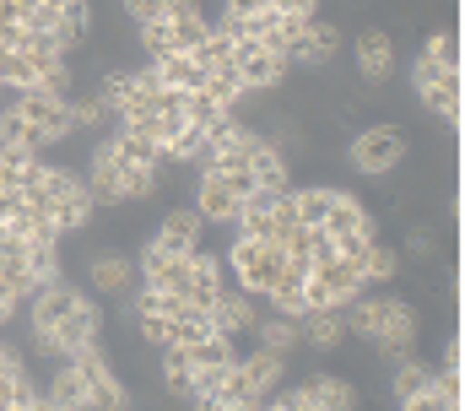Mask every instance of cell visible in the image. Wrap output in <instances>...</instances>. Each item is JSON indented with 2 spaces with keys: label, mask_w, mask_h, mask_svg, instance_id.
<instances>
[{
  "label": "cell",
  "mask_w": 465,
  "mask_h": 411,
  "mask_svg": "<svg viewBox=\"0 0 465 411\" xmlns=\"http://www.w3.org/2000/svg\"><path fill=\"white\" fill-rule=\"evenodd\" d=\"M223 260L238 271V287H243V293L265 298L271 282H276V271H282V260H287V249L271 244V238H260V233H232V244L223 249Z\"/></svg>",
  "instance_id": "cell-1"
},
{
  "label": "cell",
  "mask_w": 465,
  "mask_h": 411,
  "mask_svg": "<svg viewBox=\"0 0 465 411\" xmlns=\"http://www.w3.org/2000/svg\"><path fill=\"white\" fill-rule=\"evenodd\" d=\"M406 130L401 125H368L357 141H351V168H362V174H390L401 157H406Z\"/></svg>",
  "instance_id": "cell-2"
},
{
  "label": "cell",
  "mask_w": 465,
  "mask_h": 411,
  "mask_svg": "<svg viewBox=\"0 0 465 411\" xmlns=\"http://www.w3.org/2000/svg\"><path fill=\"white\" fill-rule=\"evenodd\" d=\"M76 368H82V385H87V406H130V396H124V385L114 379V368H109V357H98V336H87L76 352Z\"/></svg>",
  "instance_id": "cell-3"
},
{
  "label": "cell",
  "mask_w": 465,
  "mask_h": 411,
  "mask_svg": "<svg viewBox=\"0 0 465 411\" xmlns=\"http://www.w3.org/2000/svg\"><path fill=\"white\" fill-rule=\"evenodd\" d=\"M11 108L22 114V119H33L49 141H71L76 135V119H71V98H54V93H44V87H22Z\"/></svg>",
  "instance_id": "cell-4"
},
{
  "label": "cell",
  "mask_w": 465,
  "mask_h": 411,
  "mask_svg": "<svg viewBox=\"0 0 465 411\" xmlns=\"http://www.w3.org/2000/svg\"><path fill=\"white\" fill-rule=\"evenodd\" d=\"M238 82L243 93H271L287 82V55L282 49H265L260 38H238Z\"/></svg>",
  "instance_id": "cell-5"
},
{
  "label": "cell",
  "mask_w": 465,
  "mask_h": 411,
  "mask_svg": "<svg viewBox=\"0 0 465 411\" xmlns=\"http://www.w3.org/2000/svg\"><path fill=\"white\" fill-rule=\"evenodd\" d=\"M417 93L422 103L439 114V119H450L455 125V114H460V82H455V65H439V60H417Z\"/></svg>",
  "instance_id": "cell-6"
},
{
  "label": "cell",
  "mask_w": 465,
  "mask_h": 411,
  "mask_svg": "<svg viewBox=\"0 0 465 411\" xmlns=\"http://www.w3.org/2000/svg\"><path fill=\"white\" fill-rule=\"evenodd\" d=\"M351 60H357V76H362L368 87H384V82L395 76V44H390V33H379V27L357 33Z\"/></svg>",
  "instance_id": "cell-7"
},
{
  "label": "cell",
  "mask_w": 465,
  "mask_h": 411,
  "mask_svg": "<svg viewBox=\"0 0 465 411\" xmlns=\"http://www.w3.org/2000/svg\"><path fill=\"white\" fill-rule=\"evenodd\" d=\"M87 336H98V308L82 298V304H76L65 319H60V325H54V330H49V336H33V341H38L49 357H71V352H76Z\"/></svg>",
  "instance_id": "cell-8"
},
{
  "label": "cell",
  "mask_w": 465,
  "mask_h": 411,
  "mask_svg": "<svg viewBox=\"0 0 465 411\" xmlns=\"http://www.w3.org/2000/svg\"><path fill=\"white\" fill-rule=\"evenodd\" d=\"M87 195L93 206H124V163H119L114 141H104L87 163Z\"/></svg>",
  "instance_id": "cell-9"
},
{
  "label": "cell",
  "mask_w": 465,
  "mask_h": 411,
  "mask_svg": "<svg viewBox=\"0 0 465 411\" xmlns=\"http://www.w3.org/2000/svg\"><path fill=\"white\" fill-rule=\"evenodd\" d=\"M76 304H82V293H76L71 282H60V276H54V282H38V287H33V314H27V319H33V336H49Z\"/></svg>",
  "instance_id": "cell-10"
},
{
  "label": "cell",
  "mask_w": 465,
  "mask_h": 411,
  "mask_svg": "<svg viewBox=\"0 0 465 411\" xmlns=\"http://www.w3.org/2000/svg\"><path fill=\"white\" fill-rule=\"evenodd\" d=\"M195 211L206 216V227H228L232 216H238V195H232L228 174L212 168V163H206V174H201V185H195Z\"/></svg>",
  "instance_id": "cell-11"
},
{
  "label": "cell",
  "mask_w": 465,
  "mask_h": 411,
  "mask_svg": "<svg viewBox=\"0 0 465 411\" xmlns=\"http://www.w3.org/2000/svg\"><path fill=\"white\" fill-rule=\"evenodd\" d=\"M201 238H206V216H201L195 206H173V211L157 222V238H152V244H163L168 255H190V249H201Z\"/></svg>",
  "instance_id": "cell-12"
},
{
  "label": "cell",
  "mask_w": 465,
  "mask_h": 411,
  "mask_svg": "<svg viewBox=\"0 0 465 411\" xmlns=\"http://www.w3.org/2000/svg\"><path fill=\"white\" fill-rule=\"evenodd\" d=\"M314 276L325 282V293H331V304L347 308L357 293H362V260H351V255H325V260H314Z\"/></svg>",
  "instance_id": "cell-13"
},
{
  "label": "cell",
  "mask_w": 465,
  "mask_h": 411,
  "mask_svg": "<svg viewBox=\"0 0 465 411\" xmlns=\"http://www.w3.org/2000/svg\"><path fill=\"white\" fill-rule=\"evenodd\" d=\"M206 314H212V330H217V336H249V330H254V319H260V308H254V293H228V287H223V293H217V304L206 308Z\"/></svg>",
  "instance_id": "cell-14"
},
{
  "label": "cell",
  "mask_w": 465,
  "mask_h": 411,
  "mask_svg": "<svg viewBox=\"0 0 465 411\" xmlns=\"http://www.w3.org/2000/svg\"><path fill=\"white\" fill-rule=\"evenodd\" d=\"M146 65H152V76H157L163 87H179V93H195V87L206 82V60H201L195 49H173V55L146 60Z\"/></svg>",
  "instance_id": "cell-15"
},
{
  "label": "cell",
  "mask_w": 465,
  "mask_h": 411,
  "mask_svg": "<svg viewBox=\"0 0 465 411\" xmlns=\"http://www.w3.org/2000/svg\"><path fill=\"white\" fill-rule=\"evenodd\" d=\"M341 336H347V314H341V304L298 314V341H303V346H314V352H331Z\"/></svg>",
  "instance_id": "cell-16"
},
{
  "label": "cell",
  "mask_w": 465,
  "mask_h": 411,
  "mask_svg": "<svg viewBox=\"0 0 465 411\" xmlns=\"http://www.w3.org/2000/svg\"><path fill=\"white\" fill-rule=\"evenodd\" d=\"M298 396H303V411H351L357 406V390H351L347 379H331V374H309L298 385Z\"/></svg>",
  "instance_id": "cell-17"
},
{
  "label": "cell",
  "mask_w": 465,
  "mask_h": 411,
  "mask_svg": "<svg viewBox=\"0 0 465 411\" xmlns=\"http://www.w3.org/2000/svg\"><path fill=\"white\" fill-rule=\"evenodd\" d=\"M87 282H93L98 293H130L135 260H124L119 249H93V255H87Z\"/></svg>",
  "instance_id": "cell-18"
},
{
  "label": "cell",
  "mask_w": 465,
  "mask_h": 411,
  "mask_svg": "<svg viewBox=\"0 0 465 411\" xmlns=\"http://www.w3.org/2000/svg\"><path fill=\"white\" fill-rule=\"evenodd\" d=\"M238 368H243V379H249V390H254V401L265 406V396L276 390V379H282V368H287V352H271V346H260V352H249V357H238Z\"/></svg>",
  "instance_id": "cell-19"
},
{
  "label": "cell",
  "mask_w": 465,
  "mask_h": 411,
  "mask_svg": "<svg viewBox=\"0 0 465 411\" xmlns=\"http://www.w3.org/2000/svg\"><path fill=\"white\" fill-rule=\"evenodd\" d=\"M38 396H44V406H54V411H76V406H87V385H82V368H76V363L54 368V374H49V385H44Z\"/></svg>",
  "instance_id": "cell-20"
},
{
  "label": "cell",
  "mask_w": 465,
  "mask_h": 411,
  "mask_svg": "<svg viewBox=\"0 0 465 411\" xmlns=\"http://www.w3.org/2000/svg\"><path fill=\"white\" fill-rule=\"evenodd\" d=\"M320 227H325L331 238H336V233H373V216L362 211V201H351L347 190H336V195H331V211H325V222H320Z\"/></svg>",
  "instance_id": "cell-21"
},
{
  "label": "cell",
  "mask_w": 465,
  "mask_h": 411,
  "mask_svg": "<svg viewBox=\"0 0 465 411\" xmlns=\"http://www.w3.org/2000/svg\"><path fill=\"white\" fill-rule=\"evenodd\" d=\"M87 216H93L87 179H82V190H71V195H60V201L49 206V222H54V233H60V238H65V233H82V227H87Z\"/></svg>",
  "instance_id": "cell-22"
},
{
  "label": "cell",
  "mask_w": 465,
  "mask_h": 411,
  "mask_svg": "<svg viewBox=\"0 0 465 411\" xmlns=\"http://www.w3.org/2000/svg\"><path fill=\"white\" fill-rule=\"evenodd\" d=\"M114 152H119V163H130V168H163V146L152 135H141V130H119Z\"/></svg>",
  "instance_id": "cell-23"
},
{
  "label": "cell",
  "mask_w": 465,
  "mask_h": 411,
  "mask_svg": "<svg viewBox=\"0 0 465 411\" xmlns=\"http://www.w3.org/2000/svg\"><path fill=\"white\" fill-rule=\"evenodd\" d=\"M249 174H254V185H265V190H287V157L276 152V141H260V146H254Z\"/></svg>",
  "instance_id": "cell-24"
},
{
  "label": "cell",
  "mask_w": 465,
  "mask_h": 411,
  "mask_svg": "<svg viewBox=\"0 0 465 411\" xmlns=\"http://www.w3.org/2000/svg\"><path fill=\"white\" fill-rule=\"evenodd\" d=\"M347 336H379V325H384V314H390V298H351L347 308Z\"/></svg>",
  "instance_id": "cell-25"
},
{
  "label": "cell",
  "mask_w": 465,
  "mask_h": 411,
  "mask_svg": "<svg viewBox=\"0 0 465 411\" xmlns=\"http://www.w3.org/2000/svg\"><path fill=\"white\" fill-rule=\"evenodd\" d=\"M232 357H238V352H232V341H228V336H217V330H212V336H201L195 346H184L190 374H195V368H223V363H232Z\"/></svg>",
  "instance_id": "cell-26"
},
{
  "label": "cell",
  "mask_w": 465,
  "mask_h": 411,
  "mask_svg": "<svg viewBox=\"0 0 465 411\" xmlns=\"http://www.w3.org/2000/svg\"><path fill=\"white\" fill-rule=\"evenodd\" d=\"M254 336H260V346H271V352H292L298 346V319L292 314H260L254 319Z\"/></svg>",
  "instance_id": "cell-27"
},
{
  "label": "cell",
  "mask_w": 465,
  "mask_h": 411,
  "mask_svg": "<svg viewBox=\"0 0 465 411\" xmlns=\"http://www.w3.org/2000/svg\"><path fill=\"white\" fill-rule=\"evenodd\" d=\"M33 406H44V396L27 385V374L22 368L0 374V411H33Z\"/></svg>",
  "instance_id": "cell-28"
},
{
  "label": "cell",
  "mask_w": 465,
  "mask_h": 411,
  "mask_svg": "<svg viewBox=\"0 0 465 411\" xmlns=\"http://www.w3.org/2000/svg\"><path fill=\"white\" fill-rule=\"evenodd\" d=\"M201 146H206V130L184 125V130H173L163 141V163H201Z\"/></svg>",
  "instance_id": "cell-29"
},
{
  "label": "cell",
  "mask_w": 465,
  "mask_h": 411,
  "mask_svg": "<svg viewBox=\"0 0 465 411\" xmlns=\"http://www.w3.org/2000/svg\"><path fill=\"white\" fill-rule=\"evenodd\" d=\"M27 271H33V282H54L60 276V238H33L27 244Z\"/></svg>",
  "instance_id": "cell-30"
},
{
  "label": "cell",
  "mask_w": 465,
  "mask_h": 411,
  "mask_svg": "<svg viewBox=\"0 0 465 411\" xmlns=\"http://www.w3.org/2000/svg\"><path fill=\"white\" fill-rule=\"evenodd\" d=\"M331 195H336V190H325V185H314V190H292V211H298V222H303V227H320L325 211H331Z\"/></svg>",
  "instance_id": "cell-31"
},
{
  "label": "cell",
  "mask_w": 465,
  "mask_h": 411,
  "mask_svg": "<svg viewBox=\"0 0 465 411\" xmlns=\"http://www.w3.org/2000/svg\"><path fill=\"white\" fill-rule=\"evenodd\" d=\"M362 276H368V282H390V276H401V255H395L390 244H368V249H362Z\"/></svg>",
  "instance_id": "cell-32"
},
{
  "label": "cell",
  "mask_w": 465,
  "mask_h": 411,
  "mask_svg": "<svg viewBox=\"0 0 465 411\" xmlns=\"http://www.w3.org/2000/svg\"><path fill=\"white\" fill-rule=\"evenodd\" d=\"M135 44L146 49V60H163V55H173V33H168V16H163V22H141V27H135Z\"/></svg>",
  "instance_id": "cell-33"
},
{
  "label": "cell",
  "mask_w": 465,
  "mask_h": 411,
  "mask_svg": "<svg viewBox=\"0 0 465 411\" xmlns=\"http://www.w3.org/2000/svg\"><path fill=\"white\" fill-rule=\"evenodd\" d=\"M0 82L22 93V87H33V82H38V71H33V60H27L22 49H5V55H0Z\"/></svg>",
  "instance_id": "cell-34"
},
{
  "label": "cell",
  "mask_w": 465,
  "mask_h": 411,
  "mask_svg": "<svg viewBox=\"0 0 465 411\" xmlns=\"http://www.w3.org/2000/svg\"><path fill=\"white\" fill-rule=\"evenodd\" d=\"M130 82H135V71H104V76H98V87H93V98L119 114V103L130 98Z\"/></svg>",
  "instance_id": "cell-35"
},
{
  "label": "cell",
  "mask_w": 465,
  "mask_h": 411,
  "mask_svg": "<svg viewBox=\"0 0 465 411\" xmlns=\"http://www.w3.org/2000/svg\"><path fill=\"white\" fill-rule=\"evenodd\" d=\"M163 385L173 396H190V363H184V346H163Z\"/></svg>",
  "instance_id": "cell-36"
},
{
  "label": "cell",
  "mask_w": 465,
  "mask_h": 411,
  "mask_svg": "<svg viewBox=\"0 0 465 411\" xmlns=\"http://www.w3.org/2000/svg\"><path fill=\"white\" fill-rule=\"evenodd\" d=\"M422 385H428V368H422V363H411V357H401V368H395V379H390L395 401L406 406V401H411V396H417Z\"/></svg>",
  "instance_id": "cell-37"
},
{
  "label": "cell",
  "mask_w": 465,
  "mask_h": 411,
  "mask_svg": "<svg viewBox=\"0 0 465 411\" xmlns=\"http://www.w3.org/2000/svg\"><path fill=\"white\" fill-rule=\"evenodd\" d=\"M217 119H223V108L206 98L201 87H195V93H184V125H195V130H212Z\"/></svg>",
  "instance_id": "cell-38"
},
{
  "label": "cell",
  "mask_w": 465,
  "mask_h": 411,
  "mask_svg": "<svg viewBox=\"0 0 465 411\" xmlns=\"http://www.w3.org/2000/svg\"><path fill=\"white\" fill-rule=\"evenodd\" d=\"M71 119H76V130H98L114 119V108H104L98 98H71Z\"/></svg>",
  "instance_id": "cell-39"
},
{
  "label": "cell",
  "mask_w": 465,
  "mask_h": 411,
  "mask_svg": "<svg viewBox=\"0 0 465 411\" xmlns=\"http://www.w3.org/2000/svg\"><path fill=\"white\" fill-rule=\"evenodd\" d=\"M422 55H428V60H439V65H460V44H455V33H450V27H444V33H433Z\"/></svg>",
  "instance_id": "cell-40"
},
{
  "label": "cell",
  "mask_w": 465,
  "mask_h": 411,
  "mask_svg": "<svg viewBox=\"0 0 465 411\" xmlns=\"http://www.w3.org/2000/svg\"><path fill=\"white\" fill-rule=\"evenodd\" d=\"M33 87H44V93H54V98H71V65L65 60H54L49 71H38V82Z\"/></svg>",
  "instance_id": "cell-41"
},
{
  "label": "cell",
  "mask_w": 465,
  "mask_h": 411,
  "mask_svg": "<svg viewBox=\"0 0 465 411\" xmlns=\"http://www.w3.org/2000/svg\"><path fill=\"white\" fill-rule=\"evenodd\" d=\"M119 11L141 27V22H163L168 16V0H119Z\"/></svg>",
  "instance_id": "cell-42"
},
{
  "label": "cell",
  "mask_w": 465,
  "mask_h": 411,
  "mask_svg": "<svg viewBox=\"0 0 465 411\" xmlns=\"http://www.w3.org/2000/svg\"><path fill=\"white\" fill-rule=\"evenodd\" d=\"M168 319H173V314H141V341H152V346H173Z\"/></svg>",
  "instance_id": "cell-43"
},
{
  "label": "cell",
  "mask_w": 465,
  "mask_h": 411,
  "mask_svg": "<svg viewBox=\"0 0 465 411\" xmlns=\"http://www.w3.org/2000/svg\"><path fill=\"white\" fill-rule=\"evenodd\" d=\"M22 206H27V195H22V185H0V222H5V216H16Z\"/></svg>",
  "instance_id": "cell-44"
},
{
  "label": "cell",
  "mask_w": 465,
  "mask_h": 411,
  "mask_svg": "<svg viewBox=\"0 0 465 411\" xmlns=\"http://www.w3.org/2000/svg\"><path fill=\"white\" fill-rule=\"evenodd\" d=\"M276 11H292V16H314L320 11V0H271Z\"/></svg>",
  "instance_id": "cell-45"
},
{
  "label": "cell",
  "mask_w": 465,
  "mask_h": 411,
  "mask_svg": "<svg viewBox=\"0 0 465 411\" xmlns=\"http://www.w3.org/2000/svg\"><path fill=\"white\" fill-rule=\"evenodd\" d=\"M11 368H22V357H16V346H0V374H11Z\"/></svg>",
  "instance_id": "cell-46"
},
{
  "label": "cell",
  "mask_w": 465,
  "mask_h": 411,
  "mask_svg": "<svg viewBox=\"0 0 465 411\" xmlns=\"http://www.w3.org/2000/svg\"><path fill=\"white\" fill-rule=\"evenodd\" d=\"M260 5H271V0H228V11H260Z\"/></svg>",
  "instance_id": "cell-47"
},
{
  "label": "cell",
  "mask_w": 465,
  "mask_h": 411,
  "mask_svg": "<svg viewBox=\"0 0 465 411\" xmlns=\"http://www.w3.org/2000/svg\"><path fill=\"white\" fill-rule=\"evenodd\" d=\"M0 93H5V82H0Z\"/></svg>",
  "instance_id": "cell-48"
}]
</instances>
